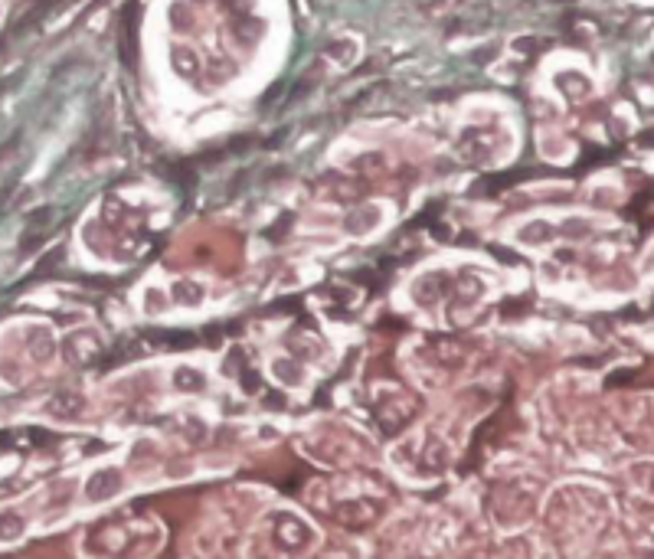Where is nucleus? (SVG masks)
I'll return each instance as SVG.
<instances>
[{
  "label": "nucleus",
  "mask_w": 654,
  "mask_h": 559,
  "mask_svg": "<svg viewBox=\"0 0 654 559\" xmlns=\"http://www.w3.org/2000/svg\"><path fill=\"white\" fill-rule=\"evenodd\" d=\"M173 380H177V389H193V393H200V389L206 386L203 373H200V370H190V366H180V370L173 373Z\"/></svg>",
  "instance_id": "4"
},
{
  "label": "nucleus",
  "mask_w": 654,
  "mask_h": 559,
  "mask_svg": "<svg viewBox=\"0 0 654 559\" xmlns=\"http://www.w3.org/2000/svg\"><path fill=\"white\" fill-rule=\"evenodd\" d=\"M17 533H20V520H17V517L0 523V540H13Z\"/></svg>",
  "instance_id": "6"
},
{
  "label": "nucleus",
  "mask_w": 654,
  "mask_h": 559,
  "mask_svg": "<svg viewBox=\"0 0 654 559\" xmlns=\"http://www.w3.org/2000/svg\"><path fill=\"white\" fill-rule=\"evenodd\" d=\"M79 406H82V399L73 396V393H62V396H56V399L50 402V409L56 412V415H66V419L79 415Z\"/></svg>",
  "instance_id": "5"
},
{
  "label": "nucleus",
  "mask_w": 654,
  "mask_h": 559,
  "mask_svg": "<svg viewBox=\"0 0 654 559\" xmlns=\"http://www.w3.org/2000/svg\"><path fill=\"white\" fill-rule=\"evenodd\" d=\"M135 20H137V3H128L122 13V59L124 66H135V52H137V39H135Z\"/></svg>",
  "instance_id": "3"
},
{
  "label": "nucleus",
  "mask_w": 654,
  "mask_h": 559,
  "mask_svg": "<svg viewBox=\"0 0 654 559\" xmlns=\"http://www.w3.org/2000/svg\"><path fill=\"white\" fill-rule=\"evenodd\" d=\"M272 543L285 549V553H298L311 543V530L305 520H298L291 513H278L272 520Z\"/></svg>",
  "instance_id": "1"
},
{
  "label": "nucleus",
  "mask_w": 654,
  "mask_h": 559,
  "mask_svg": "<svg viewBox=\"0 0 654 559\" xmlns=\"http://www.w3.org/2000/svg\"><path fill=\"white\" fill-rule=\"evenodd\" d=\"M102 353V344L95 340V334H73L66 340V357L73 363H92Z\"/></svg>",
  "instance_id": "2"
}]
</instances>
